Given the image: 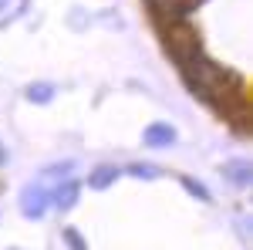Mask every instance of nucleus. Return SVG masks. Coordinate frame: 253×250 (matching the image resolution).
Returning a JSON list of instances; mask_svg holds the SVG:
<instances>
[{
    "label": "nucleus",
    "instance_id": "obj_9",
    "mask_svg": "<svg viewBox=\"0 0 253 250\" xmlns=\"http://www.w3.org/2000/svg\"><path fill=\"white\" fill-rule=\"evenodd\" d=\"M128 173L138 176V179H159L162 169H159V166H149V162H135V166H128Z\"/></svg>",
    "mask_w": 253,
    "mask_h": 250
},
{
    "label": "nucleus",
    "instance_id": "obj_10",
    "mask_svg": "<svg viewBox=\"0 0 253 250\" xmlns=\"http://www.w3.org/2000/svg\"><path fill=\"white\" fill-rule=\"evenodd\" d=\"M182 190L193 193L196 200H203V203H210V190L203 186V183H196V179H189V176H182Z\"/></svg>",
    "mask_w": 253,
    "mask_h": 250
},
{
    "label": "nucleus",
    "instance_id": "obj_11",
    "mask_svg": "<svg viewBox=\"0 0 253 250\" xmlns=\"http://www.w3.org/2000/svg\"><path fill=\"white\" fill-rule=\"evenodd\" d=\"M64 240L71 244V250H84V240H81V237L71 230V227H64Z\"/></svg>",
    "mask_w": 253,
    "mask_h": 250
},
{
    "label": "nucleus",
    "instance_id": "obj_7",
    "mask_svg": "<svg viewBox=\"0 0 253 250\" xmlns=\"http://www.w3.org/2000/svg\"><path fill=\"white\" fill-rule=\"evenodd\" d=\"M115 179H118V169H115V166H98L95 173L88 176V186H91V190H108Z\"/></svg>",
    "mask_w": 253,
    "mask_h": 250
},
{
    "label": "nucleus",
    "instance_id": "obj_1",
    "mask_svg": "<svg viewBox=\"0 0 253 250\" xmlns=\"http://www.w3.org/2000/svg\"><path fill=\"white\" fill-rule=\"evenodd\" d=\"M166 51L172 54L175 64H186L189 58L203 54V44H199V34L189 20H179V24H169L166 27Z\"/></svg>",
    "mask_w": 253,
    "mask_h": 250
},
{
    "label": "nucleus",
    "instance_id": "obj_8",
    "mask_svg": "<svg viewBox=\"0 0 253 250\" xmlns=\"http://www.w3.org/2000/svg\"><path fill=\"white\" fill-rule=\"evenodd\" d=\"M27 98H31V101H38V105H44V101H51V98H54V85L38 81V85H31V88H27Z\"/></svg>",
    "mask_w": 253,
    "mask_h": 250
},
{
    "label": "nucleus",
    "instance_id": "obj_5",
    "mask_svg": "<svg viewBox=\"0 0 253 250\" xmlns=\"http://www.w3.org/2000/svg\"><path fill=\"white\" fill-rule=\"evenodd\" d=\"M78 193H81V186L75 179H64V183H58V190L51 193V203H54L58 210H71V206L78 203Z\"/></svg>",
    "mask_w": 253,
    "mask_h": 250
},
{
    "label": "nucleus",
    "instance_id": "obj_4",
    "mask_svg": "<svg viewBox=\"0 0 253 250\" xmlns=\"http://www.w3.org/2000/svg\"><path fill=\"white\" fill-rule=\"evenodd\" d=\"M142 139H145L149 149H169V146H175V129L169 122H152V125L142 132Z\"/></svg>",
    "mask_w": 253,
    "mask_h": 250
},
{
    "label": "nucleus",
    "instance_id": "obj_13",
    "mask_svg": "<svg viewBox=\"0 0 253 250\" xmlns=\"http://www.w3.org/2000/svg\"><path fill=\"white\" fill-rule=\"evenodd\" d=\"M3 7H7V0H0V10H3Z\"/></svg>",
    "mask_w": 253,
    "mask_h": 250
},
{
    "label": "nucleus",
    "instance_id": "obj_2",
    "mask_svg": "<svg viewBox=\"0 0 253 250\" xmlns=\"http://www.w3.org/2000/svg\"><path fill=\"white\" fill-rule=\"evenodd\" d=\"M145 3H149V10H152V20H156L159 27L166 31L169 24L186 20L196 7L203 3V0H145Z\"/></svg>",
    "mask_w": 253,
    "mask_h": 250
},
{
    "label": "nucleus",
    "instance_id": "obj_6",
    "mask_svg": "<svg viewBox=\"0 0 253 250\" xmlns=\"http://www.w3.org/2000/svg\"><path fill=\"white\" fill-rule=\"evenodd\" d=\"M223 176L230 183H236V186H250V162L247 159H233V162L223 166Z\"/></svg>",
    "mask_w": 253,
    "mask_h": 250
},
{
    "label": "nucleus",
    "instance_id": "obj_12",
    "mask_svg": "<svg viewBox=\"0 0 253 250\" xmlns=\"http://www.w3.org/2000/svg\"><path fill=\"white\" fill-rule=\"evenodd\" d=\"M3 162H7V155H3V149H0V166H3Z\"/></svg>",
    "mask_w": 253,
    "mask_h": 250
},
{
    "label": "nucleus",
    "instance_id": "obj_3",
    "mask_svg": "<svg viewBox=\"0 0 253 250\" xmlns=\"http://www.w3.org/2000/svg\"><path fill=\"white\" fill-rule=\"evenodd\" d=\"M47 203H51V193H47L44 183H31V186H24V193H20V213L27 220H41L44 210H47Z\"/></svg>",
    "mask_w": 253,
    "mask_h": 250
}]
</instances>
